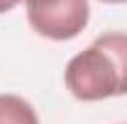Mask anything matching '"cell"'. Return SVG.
<instances>
[{"label":"cell","mask_w":127,"mask_h":124,"mask_svg":"<svg viewBox=\"0 0 127 124\" xmlns=\"http://www.w3.org/2000/svg\"><path fill=\"white\" fill-rule=\"evenodd\" d=\"M66 90L81 102L127 95V32H105L64 71Z\"/></svg>","instance_id":"1"},{"label":"cell","mask_w":127,"mask_h":124,"mask_svg":"<svg viewBox=\"0 0 127 124\" xmlns=\"http://www.w3.org/2000/svg\"><path fill=\"white\" fill-rule=\"evenodd\" d=\"M25 10L30 27L51 41L76 39L91 20L88 0H25Z\"/></svg>","instance_id":"2"},{"label":"cell","mask_w":127,"mask_h":124,"mask_svg":"<svg viewBox=\"0 0 127 124\" xmlns=\"http://www.w3.org/2000/svg\"><path fill=\"white\" fill-rule=\"evenodd\" d=\"M0 124H39V117L30 102L20 95H0Z\"/></svg>","instance_id":"3"},{"label":"cell","mask_w":127,"mask_h":124,"mask_svg":"<svg viewBox=\"0 0 127 124\" xmlns=\"http://www.w3.org/2000/svg\"><path fill=\"white\" fill-rule=\"evenodd\" d=\"M22 0H0V15H5V12H10L12 7H17Z\"/></svg>","instance_id":"4"},{"label":"cell","mask_w":127,"mask_h":124,"mask_svg":"<svg viewBox=\"0 0 127 124\" xmlns=\"http://www.w3.org/2000/svg\"><path fill=\"white\" fill-rule=\"evenodd\" d=\"M100 2H108V5H122V2H127V0H100Z\"/></svg>","instance_id":"5"}]
</instances>
